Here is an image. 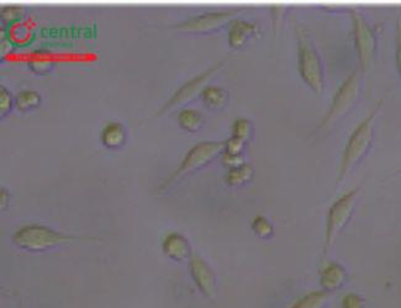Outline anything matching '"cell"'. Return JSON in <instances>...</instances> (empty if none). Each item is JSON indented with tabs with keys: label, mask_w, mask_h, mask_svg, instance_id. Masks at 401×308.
<instances>
[{
	"label": "cell",
	"mask_w": 401,
	"mask_h": 308,
	"mask_svg": "<svg viewBox=\"0 0 401 308\" xmlns=\"http://www.w3.org/2000/svg\"><path fill=\"white\" fill-rule=\"evenodd\" d=\"M330 298V292L315 290L297 298L288 308H325Z\"/></svg>",
	"instance_id": "cell-14"
},
{
	"label": "cell",
	"mask_w": 401,
	"mask_h": 308,
	"mask_svg": "<svg viewBox=\"0 0 401 308\" xmlns=\"http://www.w3.org/2000/svg\"><path fill=\"white\" fill-rule=\"evenodd\" d=\"M20 15H22L20 6H10L1 9V22L6 25L17 22Z\"/></svg>",
	"instance_id": "cell-23"
},
{
	"label": "cell",
	"mask_w": 401,
	"mask_h": 308,
	"mask_svg": "<svg viewBox=\"0 0 401 308\" xmlns=\"http://www.w3.org/2000/svg\"><path fill=\"white\" fill-rule=\"evenodd\" d=\"M252 229L260 238L272 237L274 233V227L272 222L265 216L255 217V220L252 222Z\"/></svg>",
	"instance_id": "cell-21"
},
{
	"label": "cell",
	"mask_w": 401,
	"mask_h": 308,
	"mask_svg": "<svg viewBox=\"0 0 401 308\" xmlns=\"http://www.w3.org/2000/svg\"><path fill=\"white\" fill-rule=\"evenodd\" d=\"M236 11H217L205 13L198 17H191L187 22H180L177 29L185 33H206L217 31L220 27L231 22Z\"/></svg>",
	"instance_id": "cell-9"
},
{
	"label": "cell",
	"mask_w": 401,
	"mask_h": 308,
	"mask_svg": "<svg viewBox=\"0 0 401 308\" xmlns=\"http://www.w3.org/2000/svg\"><path fill=\"white\" fill-rule=\"evenodd\" d=\"M347 279V270L343 265L337 261H329L320 271L321 290L330 293L341 290Z\"/></svg>",
	"instance_id": "cell-11"
},
{
	"label": "cell",
	"mask_w": 401,
	"mask_h": 308,
	"mask_svg": "<svg viewBox=\"0 0 401 308\" xmlns=\"http://www.w3.org/2000/svg\"><path fill=\"white\" fill-rule=\"evenodd\" d=\"M255 174V169L250 163H244L239 167L228 169V174L225 177V180L231 186H239V185L249 183Z\"/></svg>",
	"instance_id": "cell-16"
},
{
	"label": "cell",
	"mask_w": 401,
	"mask_h": 308,
	"mask_svg": "<svg viewBox=\"0 0 401 308\" xmlns=\"http://www.w3.org/2000/svg\"><path fill=\"white\" fill-rule=\"evenodd\" d=\"M353 22L354 44L357 49L361 70L368 71L373 63L377 51V33L373 27L369 25L367 19L356 9H351Z\"/></svg>",
	"instance_id": "cell-7"
},
{
	"label": "cell",
	"mask_w": 401,
	"mask_h": 308,
	"mask_svg": "<svg viewBox=\"0 0 401 308\" xmlns=\"http://www.w3.org/2000/svg\"><path fill=\"white\" fill-rule=\"evenodd\" d=\"M298 41V70L304 83L320 95L325 87V71L320 54L315 46L306 27L297 22L295 25Z\"/></svg>",
	"instance_id": "cell-2"
},
{
	"label": "cell",
	"mask_w": 401,
	"mask_h": 308,
	"mask_svg": "<svg viewBox=\"0 0 401 308\" xmlns=\"http://www.w3.org/2000/svg\"><path fill=\"white\" fill-rule=\"evenodd\" d=\"M40 103H41V95L31 89L22 90L15 97L17 108L20 111H29L31 108H38Z\"/></svg>",
	"instance_id": "cell-19"
},
{
	"label": "cell",
	"mask_w": 401,
	"mask_h": 308,
	"mask_svg": "<svg viewBox=\"0 0 401 308\" xmlns=\"http://www.w3.org/2000/svg\"><path fill=\"white\" fill-rule=\"evenodd\" d=\"M382 100L375 105V108L369 113L365 119L361 121V124L353 130L352 133L348 138L346 147L342 154L341 164L337 177V185L341 184L343 180L351 175L353 170L357 168L358 164L362 162V159L368 153L369 148L373 142L375 136V124L377 115L379 114L382 108Z\"/></svg>",
	"instance_id": "cell-1"
},
{
	"label": "cell",
	"mask_w": 401,
	"mask_h": 308,
	"mask_svg": "<svg viewBox=\"0 0 401 308\" xmlns=\"http://www.w3.org/2000/svg\"><path fill=\"white\" fill-rule=\"evenodd\" d=\"M13 106V97L10 92L4 87H0V114L4 117L10 113Z\"/></svg>",
	"instance_id": "cell-24"
},
{
	"label": "cell",
	"mask_w": 401,
	"mask_h": 308,
	"mask_svg": "<svg viewBox=\"0 0 401 308\" xmlns=\"http://www.w3.org/2000/svg\"><path fill=\"white\" fill-rule=\"evenodd\" d=\"M163 252L168 258L173 260L190 259L191 258V247L188 239L180 233H169L163 241Z\"/></svg>",
	"instance_id": "cell-12"
},
{
	"label": "cell",
	"mask_w": 401,
	"mask_h": 308,
	"mask_svg": "<svg viewBox=\"0 0 401 308\" xmlns=\"http://www.w3.org/2000/svg\"><path fill=\"white\" fill-rule=\"evenodd\" d=\"M359 92H361V74L358 71H353L346 78V81L342 83L341 87L338 88L331 103L329 113L321 121L317 132L330 130L333 124H336L345 115L347 114L357 102Z\"/></svg>",
	"instance_id": "cell-4"
},
{
	"label": "cell",
	"mask_w": 401,
	"mask_h": 308,
	"mask_svg": "<svg viewBox=\"0 0 401 308\" xmlns=\"http://www.w3.org/2000/svg\"><path fill=\"white\" fill-rule=\"evenodd\" d=\"M8 200H9V194L6 189H1V210L6 209V204H8Z\"/></svg>",
	"instance_id": "cell-29"
},
{
	"label": "cell",
	"mask_w": 401,
	"mask_h": 308,
	"mask_svg": "<svg viewBox=\"0 0 401 308\" xmlns=\"http://www.w3.org/2000/svg\"><path fill=\"white\" fill-rule=\"evenodd\" d=\"M258 30V25L255 22L244 20H233L228 30V42L233 49H241L247 40L253 36Z\"/></svg>",
	"instance_id": "cell-13"
},
{
	"label": "cell",
	"mask_w": 401,
	"mask_h": 308,
	"mask_svg": "<svg viewBox=\"0 0 401 308\" xmlns=\"http://www.w3.org/2000/svg\"><path fill=\"white\" fill-rule=\"evenodd\" d=\"M359 193H361L359 188L349 190L346 194L341 195L330 206L327 217H326L325 241H324V252H322L324 258L329 254L337 238L346 228L348 222L351 221L358 204Z\"/></svg>",
	"instance_id": "cell-3"
},
{
	"label": "cell",
	"mask_w": 401,
	"mask_h": 308,
	"mask_svg": "<svg viewBox=\"0 0 401 308\" xmlns=\"http://www.w3.org/2000/svg\"><path fill=\"white\" fill-rule=\"evenodd\" d=\"M30 67L35 73H47L52 68V62L49 60H31Z\"/></svg>",
	"instance_id": "cell-27"
},
{
	"label": "cell",
	"mask_w": 401,
	"mask_h": 308,
	"mask_svg": "<svg viewBox=\"0 0 401 308\" xmlns=\"http://www.w3.org/2000/svg\"><path fill=\"white\" fill-rule=\"evenodd\" d=\"M244 141L239 140L237 137H230L228 141L225 142V152L230 154L239 156L241 152L244 151Z\"/></svg>",
	"instance_id": "cell-25"
},
{
	"label": "cell",
	"mask_w": 401,
	"mask_h": 308,
	"mask_svg": "<svg viewBox=\"0 0 401 308\" xmlns=\"http://www.w3.org/2000/svg\"><path fill=\"white\" fill-rule=\"evenodd\" d=\"M395 60L398 72H399L401 78V19H399L396 22Z\"/></svg>",
	"instance_id": "cell-26"
},
{
	"label": "cell",
	"mask_w": 401,
	"mask_h": 308,
	"mask_svg": "<svg viewBox=\"0 0 401 308\" xmlns=\"http://www.w3.org/2000/svg\"><path fill=\"white\" fill-rule=\"evenodd\" d=\"M204 103L210 108H221L228 104V94L223 88L207 86L201 92Z\"/></svg>",
	"instance_id": "cell-17"
},
{
	"label": "cell",
	"mask_w": 401,
	"mask_h": 308,
	"mask_svg": "<svg viewBox=\"0 0 401 308\" xmlns=\"http://www.w3.org/2000/svg\"><path fill=\"white\" fill-rule=\"evenodd\" d=\"M223 62L225 60L217 62V65H212L205 72H203L200 74L191 78L190 81L183 84L182 87L179 88L173 97L169 99L167 104L159 110V114L167 113L171 108H177V106H180L183 104L189 103L190 100L194 99L199 92H203V90L206 88V83L212 78V74H215L220 70V67L223 65Z\"/></svg>",
	"instance_id": "cell-8"
},
{
	"label": "cell",
	"mask_w": 401,
	"mask_h": 308,
	"mask_svg": "<svg viewBox=\"0 0 401 308\" xmlns=\"http://www.w3.org/2000/svg\"><path fill=\"white\" fill-rule=\"evenodd\" d=\"M341 308H367V303L361 295L349 292L342 298Z\"/></svg>",
	"instance_id": "cell-22"
},
{
	"label": "cell",
	"mask_w": 401,
	"mask_h": 308,
	"mask_svg": "<svg viewBox=\"0 0 401 308\" xmlns=\"http://www.w3.org/2000/svg\"><path fill=\"white\" fill-rule=\"evenodd\" d=\"M223 162L225 165H228L230 169L231 168H236L244 164V158L239 154V156H236V154H230V153H226L223 152Z\"/></svg>",
	"instance_id": "cell-28"
},
{
	"label": "cell",
	"mask_w": 401,
	"mask_h": 308,
	"mask_svg": "<svg viewBox=\"0 0 401 308\" xmlns=\"http://www.w3.org/2000/svg\"><path fill=\"white\" fill-rule=\"evenodd\" d=\"M178 122L184 130L196 132L204 124V116L194 108H184L178 114Z\"/></svg>",
	"instance_id": "cell-18"
},
{
	"label": "cell",
	"mask_w": 401,
	"mask_h": 308,
	"mask_svg": "<svg viewBox=\"0 0 401 308\" xmlns=\"http://www.w3.org/2000/svg\"><path fill=\"white\" fill-rule=\"evenodd\" d=\"M190 274L201 293L209 300L217 296V277L205 260L198 254L191 255L189 261Z\"/></svg>",
	"instance_id": "cell-10"
},
{
	"label": "cell",
	"mask_w": 401,
	"mask_h": 308,
	"mask_svg": "<svg viewBox=\"0 0 401 308\" xmlns=\"http://www.w3.org/2000/svg\"><path fill=\"white\" fill-rule=\"evenodd\" d=\"M398 173H401V168L399 169V172H398Z\"/></svg>",
	"instance_id": "cell-30"
},
{
	"label": "cell",
	"mask_w": 401,
	"mask_h": 308,
	"mask_svg": "<svg viewBox=\"0 0 401 308\" xmlns=\"http://www.w3.org/2000/svg\"><path fill=\"white\" fill-rule=\"evenodd\" d=\"M70 239L72 238L42 225L22 226L13 236V241L17 247L30 252H42L54 248L68 242Z\"/></svg>",
	"instance_id": "cell-6"
},
{
	"label": "cell",
	"mask_w": 401,
	"mask_h": 308,
	"mask_svg": "<svg viewBox=\"0 0 401 308\" xmlns=\"http://www.w3.org/2000/svg\"><path fill=\"white\" fill-rule=\"evenodd\" d=\"M223 151H225V142L203 141L196 143V145L190 148L182 164L167 179V181L162 185L161 189H164L169 185L177 183L178 180L184 178L187 175L194 173L196 170H199L201 168L205 167L206 164L212 162L214 158H217Z\"/></svg>",
	"instance_id": "cell-5"
},
{
	"label": "cell",
	"mask_w": 401,
	"mask_h": 308,
	"mask_svg": "<svg viewBox=\"0 0 401 308\" xmlns=\"http://www.w3.org/2000/svg\"><path fill=\"white\" fill-rule=\"evenodd\" d=\"M253 133V124L250 120L239 117L233 124V136L242 141H249Z\"/></svg>",
	"instance_id": "cell-20"
},
{
	"label": "cell",
	"mask_w": 401,
	"mask_h": 308,
	"mask_svg": "<svg viewBox=\"0 0 401 308\" xmlns=\"http://www.w3.org/2000/svg\"><path fill=\"white\" fill-rule=\"evenodd\" d=\"M125 127L118 121H111L105 124L102 131V141L109 148H118L125 143Z\"/></svg>",
	"instance_id": "cell-15"
}]
</instances>
